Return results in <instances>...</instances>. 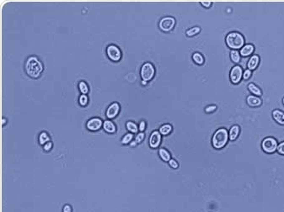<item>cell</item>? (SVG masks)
I'll list each match as a JSON object with an SVG mask.
<instances>
[{
    "instance_id": "obj_19",
    "label": "cell",
    "mask_w": 284,
    "mask_h": 212,
    "mask_svg": "<svg viewBox=\"0 0 284 212\" xmlns=\"http://www.w3.org/2000/svg\"><path fill=\"white\" fill-rule=\"evenodd\" d=\"M248 88H249V90H250L253 94H255L256 96H261L262 94V90H261L256 85L254 84V83H250V84L248 85Z\"/></svg>"
},
{
    "instance_id": "obj_41",
    "label": "cell",
    "mask_w": 284,
    "mask_h": 212,
    "mask_svg": "<svg viewBox=\"0 0 284 212\" xmlns=\"http://www.w3.org/2000/svg\"><path fill=\"white\" fill-rule=\"evenodd\" d=\"M282 103H283V105H284V98L282 99Z\"/></svg>"
},
{
    "instance_id": "obj_16",
    "label": "cell",
    "mask_w": 284,
    "mask_h": 212,
    "mask_svg": "<svg viewBox=\"0 0 284 212\" xmlns=\"http://www.w3.org/2000/svg\"><path fill=\"white\" fill-rule=\"evenodd\" d=\"M254 46L251 44H248V45H244L243 47L241 48V51H240V54H241V56L243 57H248V56H250V54H252V52L254 51Z\"/></svg>"
},
{
    "instance_id": "obj_37",
    "label": "cell",
    "mask_w": 284,
    "mask_h": 212,
    "mask_svg": "<svg viewBox=\"0 0 284 212\" xmlns=\"http://www.w3.org/2000/svg\"><path fill=\"white\" fill-rule=\"evenodd\" d=\"M201 3H202L204 7H206V8H209L211 6V4H212V3H211L210 1H202Z\"/></svg>"
},
{
    "instance_id": "obj_32",
    "label": "cell",
    "mask_w": 284,
    "mask_h": 212,
    "mask_svg": "<svg viewBox=\"0 0 284 212\" xmlns=\"http://www.w3.org/2000/svg\"><path fill=\"white\" fill-rule=\"evenodd\" d=\"M251 76V71L250 69H247V70H245L243 73V78H244V79H248V78H250V77Z\"/></svg>"
},
{
    "instance_id": "obj_25",
    "label": "cell",
    "mask_w": 284,
    "mask_h": 212,
    "mask_svg": "<svg viewBox=\"0 0 284 212\" xmlns=\"http://www.w3.org/2000/svg\"><path fill=\"white\" fill-rule=\"evenodd\" d=\"M79 91L82 93V94H86L89 92L88 85L84 81L79 82Z\"/></svg>"
},
{
    "instance_id": "obj_3",
    "label": "cell",
    "mask_w": 284,
    "mask_h": 212,
    "mask_svg": "<svg viewBox=\"0 0 284 212\" xmlns=\"http://www.w3.org/2000/svg\"><path fill=\"white\" fill-rule=\"evenodd\" d=\"M226 43L230 48L237 50L244 45V39L243 35L238 32H231L226 37Z\"/></svg>"
},
{
    "instance_id": "obj_2",
    "label": "cell",
    "mask_w": 284,
    "mask_h": 212,
    "mask_svg": "<svg viewBox=\"0 0 284 212\" xmlns=\"http://www.w3.org/2000/svg\"><path fill=\"white\" fill-rule=\"evenodd\" d=\"M229 134L226 129L221 128L214 133L213 136V145L216 149H221L228 142Z\"/></svg>"
},
{
    "instance_id": "obj_10",
    "label": "cell",
    "mask_w": 284,
    "mask_h": 212,
    "mask_svg": "<svg viewBox=\"0 0 284 212\" xmlns=\"http://www.w3.org/2000/svg\"><path fill=\"white\" fill-rule=\"evenodd\" d=\"M119 104L117 103V102L112 103V104L108 107L107 111H106V117H107L108 119H113V118H115V117L119 114Z\"/></svg>"
},
{
    "instance_id": "obj_29",
    "label": "cell",
    "mask_w": 284,
    "mask_h": 212,
    "mask_svg": "<svg viewBox=\"0 0 284 212\" xmlns=\"http://www.w3.org/2000/svg\"><path fill=\"white\" fill-rule=\"evenodd\" d=\"M144 133L143 132H140L138 133L137 135L136 136V138H135V141H136L137 143H140V142H142L143 141V139H144Z\"/></svg>"
},
{
    "instance_id": "obj_1",
    "label": "cell",
    "mask_w": 284,
    "mask_h": 212,
    "mask_svg": "<svg viewBox=\"0 0 284 212\" xmlns=\"http://www.w3.org/2000/svg\"><path fill=\"white\" fill-rule=\"evenodd\" d=\"M43 67L40 60L36 57H29L26 62V71L29 76L37 78L42 73Z\"/></svg>"
},
{
    "instance_id": "obj_24",
    "label": "cell",
    "mask_w": 284,
    "mask_h": 212,
    "mask_svg": "<svg viewBox=\"0 0 284 212\" xmlns=\"http://www.w3.org/2000/svg\"><path fill=\"white\" fill-rule=\"evenodd\" d=\"M192 58H193V61L196 62V64H198V65H202V63L204 62V58L202 57V55L198 52H196V53L193 54V56H192Z\"/></svg>"
},
{
    "instance_id": "obj_31",
    "label": "cell",
    "mask_w": 284,
    "mask_h": 212,
    "mask_svg": "<svg viewBox=\"0 0 284 212\" xmlns=\"http://www.w3.org/2000/svg\"><path fill=\"white\" fill-rule=\"evenodd\" d=\"M277 152H278L280 154L284 155V141L283 142H282V143H280V144L277 146Z\"/></svg>"
},
{
    "instance_id": "obj_11",
    "label": "cell",
    "mask_w": 284,
    "mask_h": 212,
    "mask_svg": "<svg viewBox=\"0 0 284 212\" xmlns=\"http://www.w3.org/2000/svg\"><path fill=\"white\" fill-rule=\"evenodd\" d=\"M160 142H161V134L157 130L153 131L149 137V146L152 148H156L159 147Z\"/></svg>"
},
{
    "instance_id": "obj_22",
    "label": "cell",
    "mask_w": 284,
    "mask_h": 212,
    "mask_svg": "<svg viewBox=\"0 0 284 212\" xmlns=\"http://www.w3.org/2000/svg\"><path fill=\"white\" fill-rule=\"evenodd\" d=\"M230 58L234 63H238L240 61V54L236 50H232L230 52Z\"/></svg>"
},
{
    "instance_id": "obj_23",
    "label": "cell",
    "mask_w": 284,
    "mask_h": 212,
    "mask_svg": "<svg viewBox=\"0 0 284 212\" xmlns=\"http://www.w3.org/2000/svg\"><path fill=\"white\" fill-rule=\"evenodd\" d=\"M126 125H127V129L132 133H136L137 132V130H138L137 125L132 121H128L127 122V124H126Z\"/></svg>"
},
{
    "instance_id": "obj_8",
    "label": "cell",
    "mask_w": 284,
    "mask_h": 212,
    "mask_svg": "<svg viewBox=\"0 0 284 212\" xmlns=\"http://www.w3.org/2000/svg\"><path fill=\"white\" fill-rule=\"evenodd\" d=\"M243 77V71L241 67L234 66L230 71V80L233 83H238Z\"/></svg>"
},
{
    "instance_id": "obj_30",
    "label": "cell",
    "mask_w": 284,
    "mask_h": 212,
    "mask_svg": "<svg viewBox=\"0 0 284 212\" xmlns=\"http://www.w3.org/2000/svg\"><path fill=\"white\" fill-rule=\"evenodd\" d=\"M52 142L51 141H49L47 143H46L44 146H43V149L46 151V152H49V151L51 150V148H52Z\"/></svg>"
},
{
    "instance_id": "obj_39",
    "label": "cell",
    "mask_w": 284,
    "mask_h": 212,
    "mask_svg": "<svg viewBox=\"0 0 284 212\" xmlns=\"http://www.w3.org/2000/svg\"><path fill=\"white\" fill-rule=\"evenodd\" d=\"M142 85H146V84H147V82H146V81H143V80H142Z\"/></svg>"
},
{
    "instance_id": "obj_40",
    "label": "cell",
    "mask_w": 284,
    "mask_h": 212,
    "mask_svg": "<svg viewBox=\"0 0 284 212\" xmlns=\"http://www.w3.org/2000/svg\"><path fill=\"white\" fill-rule=\"evenodd\" d=\"M5 121H6L5 118H3V125H5Z\"/></svg>"
},
{
    "instance_id": "obj_7",
    "label": "cell",
    "mask_w": 284,
    "mask_h": 212,
    "mask_svg": "<svg viewBox=\"0 0 284 212\" xmlns=\"http://www.w3.org/2000/svg\"><path fill=\"white\" fill-rule=\"evenodd\" d=\"M176 25V20L172 17H165L159 22V28L165 32H169L174 28Z\"/></svg>"
},
{
    "instance_id": "obj_34",
    "label": "cell",
    "mask_w": 284,
    "mask_h": 212,
    "mask_svg": "<svg viewBox=\"0 0 284 212\" xmlns=\"http://www.w3.org/2000/svg\"><path fill=\"white\" fill-rule=\"evenodd\" d=\"M215 110H216V106L215 105H210V106H208V107L205 109V111L207 113H211V112H213Z\"/></svg>"
},
{
    "instance_id": "obj_36",
    "label": "cell",
    "mask_w": 284,
    "mask_h": 212,
    "mask_svg": "<svg viewBox=\"0 0 284 212\" xmlns=\"http://www.w3.org/2000/svg\"><path fill=\"white\" fill-rule=\"evenodd\" d=\"M145 128H146V123H145V121L140 122L139 126H138V130H139L141 132H142V131L145 130Z\"/></svg>"
},
{
    "instance_id": "obj_12",
    "label": "cell",
    "mask_w": 284,
    "mask_h": 212,
    "mask_svg": "<svg viewBox=\"0 0 284 212\" xmlns=\"http://www.w3.org/2000/svg\"><path fill=\"white\" fill-rule=\"evenodd\" d=\"M247 103L251 107H257L262 105V99L256 95H250L247 98Z\"/></svg>"
},
{
    "instance_id": "obj_9",
    "label": "cell",
    "mask_w": 284,
    "mask_h": 212,
    "mask_svg": "<svg viewBox=\"0 0 284 212\" xmlns=\"http://www.w3.org/2000/svg\"><path fill=\"white\" fill-rule=\"evenodd\" d=\"M102 126V120L99 119V118H97V117L89 120L88 122H87V124H86V127H87V129L91 130V131H96V130H99Z\"/></svg>"
},
{
    "instance_id": "obj_18",
    "label": "cell",
    "mask_w": 284,
    "mask_h": 212,
    "mask_svg": "<svg viewBox=\"0 0 284 212\" xmlns=\"http://www.w3.org/2000/svg\"><path fill=\"white\" fill-rule=\"evenodd\" d=\"M159 157L161 158V159L164 160L165 162H170V160H171V154H170V153H169L166 149H165V148L159 149Z\"/></svg>"
},
{
    "instance_id": "obj_13",
    "label": "cell",
    "mask_w": 284,
    "mask_h": 212,
    "mask_svg": "<svg viewBox=\"0 0 284 212\" xmlns=\"http://www.w3.org/2000/svg\"><path fill=\"white\" fill-rule=\"evenodd\" d=\"M272 116L276 121L280 125H284V113L279 110L272 111Z\"/></svg>"
},
{
    "instance_id": "obj_38",
    "label": "cell",
    "mask_w": 284,
    "mask_h": 212,
    "mask_svg": "<svg viewBox=\"0 0 284 212\" xmlns=\"http://www.w3.org/2000/svg\"><path fill=\"white\" fill-rule=\"evenodd\" d=\"M136 145H137V142L135 141H132V142H131V144H130V146H131V147H135Z\"/></svg>"
},
{
    "instance_id": "obj_5",
    "label": "cell",
    "mask_w": 284,
    "mask_h": 212,
    "mask_svg": "<svg viewBox=\"0 0 284 212\" xmlns=\"http://www.w3.org/2000/svg\"><path fill=\"white\" fill-rule=\"evenodd\" d=\"M277 141L273 137H267L264 139L262 143V147L265 153H273L277 149Z\"/></svg>"
},
{
    "instance_id": "obj_33",
    "label": "cell",
    "mask_w": 284,
    "mask_h": 212,
    "mask_svg": "<svg viewBox=\"0 0 284 212\" xmlns=\"http://www.w3.org/2000/svg\"><path fill=\"white\" fill-rule=\"evenodd\" d=\"M169 163H170V166H171L172 168H177L178 167V163L176 161V160H174V159H171L170 162H169Z\"/></svg>"
},
{
    "instance_id": "obj_28",
    "label": "cell",
    "mask_w": 284,
    "mask_h": 212,
    "mask_svg": "<svg viewBox=\"0 0 284 212\" xmlns=\"http://www.w3.org/2000/svg\"><path fill=\"white\" fill-rule=\"evenodd\" d=\"M79 104L82 106H85L87 104H88V97L86 96L85 94H81L79 97Z\"/></svg>"
},
{
    "instance_id": "obj_21",
    "label": "cell",
    "mask_w": 284,
    "mask_h": 212,
    "mask_svg": "<svg viewBox=\"0 0 284 212\" xmlns=\"http://www.w3.org/2000/svg\"><path fill=\"white\" fill-rule=\"evenodd\" d=\"M171 130H172V126L169 124L163 125L162 126L159 128V133L161 135H164V136L170 134L171 132Z\"/></svg>"
},
{
    "instance_id": "obj_4",
    "label": "cell",
    "mask_w": 284,
    "mask_h": 212,
    "mask_svg": "<svg viewBox=\"0 0 284 212\" xmlns=\"http://www.w3.org/2000/svg\"><path fill=\"white\" fill-rule=\"evenodd\" d=\"M154 73H155V70L151 63L146 62L142 65V68H141V77L143 81L148 82L152 79L154 76Z\"/></svg>"
},
{
    "instance_id": "obj_27",
    "label": "cell",
    "mask_w": 284,
    "mask_h": 212,
    "mask_svg": "<svg viewBox=\"0 0 284 212\" xmlns=\"http://www.w3.org/2000/svg\"><path fill=\"white\" fill-rule=\"evenodd\" d=\"M200 31H201V29L199 28V27H193V28L190 29V30H188L186 31V35H187L188 36H193L195 35L198 34Z\"/></svg>"
},
{
    "instance_id": "obj_35",
    "label": "cell",
    "mask_w": 284,
    "mask_h": 212,
    "mask_svg": "<svg viewBox=\"0 0 284 212\" xmlns=\"http://www.w3.org/2000/svg\"><path fill=\"white\" fill-rule=\"evenodd\" d=\"M63 212H73V209H72L71 205H65L63 208Z\"/></svg>"
},
{
    "instance_id": "obj_15",
    "label": "cell",
    "mask_w": 284,
    "mask_h": 212,
    "mask_svg": "<svg viewBox=\"0 0 284 212\" xmlns=\"http://www.w3.org/2000/svg\"><path fill=\"white\" fill-rule=\"evenodd\" d=\"M103 128H104V130H105L106 132L108 133H115L116 132V130H117L116 125H115V124H114L112 121H111V120H105V121L103 123Z\"/></svg>"
},
{
    "instance_id": "obj_6",
    "label": "cell",
    "mask_w": 284,
    "mask_h": 212,
    "mask_svg": "<svg viewBox=\"0 0 284 212\" xmlns=\"http://www.w3.org/2000/svg\"><path fill=\"white\" fill-rule=\"evenodd\" d=\"M106 53L109 58L113 62H118L122 57V52L116 45H109L106 48Z\"/></svg>"
},
{
    "instance_id": "obj_20",
    "label": "cell",
    "mask_w": 284,
    "mask_h": 212,
    "mask_svg": "<svg viewBox=\"0 0 284 212\" xmlns=\"http://www.w3.org/2000/svg\"><path fill=\"white\" fill-rule=\"evenodd\" d=\"M49 141H50V136H49V135L46 132L43 131V132H41L39 135V143L41 145L44 146L46 143H47Z\"/></svg>"
},
{
    "instance_id": "obj_14",
    "label": "cell",
    "mask_w": 284,
    "mask_h": 212,
    "mask_svg": "<svg viewBox=\"0 0 284 212\" xmlns=\"http://www.w3.org/2000/svg\"><path fill=\"white\" fill-rule=\"evenodd\" d=\"M259 62H260V58H259L257 55L252 56L250 58V60H249V62H248V68H249V69L250 71L256 69L257 68V66H258Z\"/></svg>"
},
{
    "instance_id": "obj_17",
    "label": "cell",
    "mask_w": 284,
    "mask_h": 212,
    "mask_svg": "<svg viewBox=\"0 0 284 212\" xmlns=\"http://www.w3.org/2000/svg\"><path fill=\"white\" fill-rule=\"evenodd\" d=\"M239 127L238 125H233L232 126V128L230 129L229 133V137L231 141H234L238 136H239Z\"/></svg>"
},
{
    "instance_id": "obj_26",
    "label": "cell",
    "mask_w": 284,
    "mask_h": 212,
    "mask_svg": "<svg viewBox=\"0 0 284 212\" xmlns=\"http://www.w3.org/2000/svg\"><path fill=\"white\" fill-rule=\"evenodd\" d=\"M132 139H133V135L132 133H128V134H126L125 136L122 137V143L124 145L128 144V143H130L132 141Z\"/></svg>"
}]
</instances>
